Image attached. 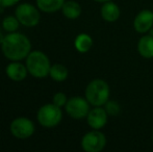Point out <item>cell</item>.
I'll return each mask as SVG.
<instances>
[{"mask_svg": "<svg viewBox=\"0 0 153 152\" xmlns=\"http://www.w3.org/2000/svg\"><path fill=\"white\" fill-rule=\"evenodd\" d=\"M4 38H5V36H3L1 33H0V45L3 43V41H4Z\"/></svg>", "mask_w": 153, "mask_h": 152, "instance_id": "603a6c76", "label": "cell"}, {"mask_svg": "<svg viewBox=\"0 0 153 152\" xmlns=\"http://www.w3.org/2000/svg\"><path fill=\"white\" fill-rule=\"evenodd\" d=\"M26 68L28 72L36 78H44L50 72V61L42 51H32L27 55Z\"/></svg>", "mask_w": 153, "mask_h": 152, "instance_id": "3957f363", "label": "cell"}, {"mask_svg": "<svg viewBox=\"0 0 153 152\" xmlns=\"http://www.w3.org/2000/svg\"><path fill=\"white\" fill-rule=\"evenodd\" d=\"M19 24H20L19 20L17 19V17L14 16L6 17L2 21V27L4 30L8 31V33H15L19 28Z\"/></svg>", "mask_w": 153, "mask_h": 152, "instance_id": "ac0fdd59", "label": "cell"}, {"mask_svg": "<svg viewBox=\"0 0 153 152\" xmlns=\"http://www.w3.org/2000/svg\"><path fill=\"white\" fill-rule=\"evenodd\" d=\"M49 75H50V77L54 81L62 82V81H65L67 78H68L69 72H68V69H67L64 65L55 64V65L51 66Z\"/></svg>", "mask_w": 153, "mask_h": 152, "instance_id": "e0dca14e", "label": "cell"}, {"mask_svg": "<svg viewBox=\"0 0 153 152\" xmlns=\"http://www.w3.org/2000/svg\"><path fill=\"white\" fill-rule=\"evenodd\" d=\"M137 51L144 59H153V36L147 35L141 37L137 42Z\"/></svg>", "mask_w": 153, "mask_h": 152, "instance_id": "4fadbf2b", "label": "cell"}, {"mask_svg": "<svg viewBox=\"0 0 153 152\" xmlns=\"http://www.w3.org/2000/svg\"><path fill=\"white\" fill-rule=\"evenodd\" d=\"M67 101H68L67 96L64 93H62V92H59V93H56L53 96V103L55 105L59 106V108H62V106L66 105Z\"/></svg>", "mask_w": 153, "mask_h": 152, "instance_id": "ffe728a7", "label": "cell"}, {"mask_svg": "<svg viewBox=\"0 0 153 152\" xmlns=\"http://www.w3.org/2000/svg\"><path fill=\"white\" fill-rule=\"evenodd\" d=\"M152 142H153V132H152Z\"/></svg>", "mask_w": 153, "mask_h": 152, "instance_id": "d4e9b609", "label": "cell"}, {"mask_svg": "<svg viewBox=\"0 0 153 152\" xmlns=\"http://www.w3.org/2000/svg\"><path fill=\"white\" fill-rule=\"evenodd\" d=\"M109 85L103 79H93L85 87V98L93 106H103L109 100Z\"/></svg>", "mask_w": 153, "mask_h": 152, "instance_id": "7a4b0ae2", "label": "cell"}, {"mask_svg": "<svg viewBox=\"0 0 153 152\" xmlns=\"http://www.w3.org/2000/svg\"><path fill=\"white\" fill-rule=\"evenodd\" d=\"M65 0H36L39 10L44 13H55L62 10Z\"/></svg>", "mask_w": 153, "mask_h": 152, "instance_id": "9a60e30c", "label": "cell"}, {"mask_svg": "<svg viewBox=\"0 0 153 152\" xmlns=\"http://www.w3.org/2000/svg\"><path fill=\"white\" fill-rule=\"evenodd\" d=\"M153 27V12L150 10H142L133 20V28L139 33H149Z\"/></svg>", "mask_w": 153, "mask_h": 152, "instance_id": "30bf717a", "label": "cell"}, {"mask_svg": "<svg viewBox=\"0 0 153 152\" xmlns=\"http://www.w3.org/2000/svg\"><path fill=\"white\" fill-rule=\"evenodd\" d=\"M90 102L87 98L82 97H72L67 101L66 112L71 118L75 120H81L83 118H87L90 112Z\"/></svg>", "mask_w": 153, "mask_h": 152, "instance_id": "52a82bcc", "label": "cell"}, {"mask_svg": "<svg viewBox=\"0 0 153 152\" xmlns=\"http://www.w3.org/2000/svg\"><path fill=\"white\" fill-rule=\"evenodd\" d=\"M1 49L6 59L15 62L21 61L30 53L31 43L26 36L15 31L5 36Z\"/></svg>", "mask_w": 153, "mask_h": 152, "instance_id": "6da1fadb", "label": "cell"}, {"mask_svg": "<svg viewBox=\"0 0 153 152\" xmlns=\"http://www.w3.org/2000/svg\"><path fill=\"white\" fill-rule=\"evenodd\" d=\"M10 128L13 136L17 139H20V140L30 138L34 132V125L32 121L25 117L15 119L10 123Z\"/></svg>", "mask_w": 153, "mask_h": 152, "instance_id": "ba28073f", "label": "cell"}, {"mask_svg": "<svg viewBox=\"0 0 153 152\" xmlns=\"http://www.w3.org/2000/svg\"><path fill=\"white\" fill-rule=\"evenodd\" d=\"M108 114L102 106H94L87 116V122L92 129L100 130L107 124Z\"/></svg>", "mask_w": 153, "mask_h": 152, "instance_id": "9c48e42d", "label": "cell"}, {"mask_svg": "<svg viewBox=\"0 0 153 152\" xmlns=\"http://www.w3.org/2000/svg\"><path fill=\"white\" fill-rule=\"evenodd\" d=\"M38 121L43 127L52 128L61 123L62 119V112L61 108L54 103L45 104L38 110Z\"/></svg>", "mask_w": 153, "mask_h": 152, "instance_id": "277c9868", "label": "cell"}, {"mask_svg": "<svg viewBox=\"0 0 153 152\" xmlns=\"http://www.w3.org/2000/svg\"><path fill=\"white\" fill-rule=\"evenodd\" d=\"M76 50L80 53H87L93 46V39L88 33H79L74 41Z\"/></svg>", "mask_w": 153, "mask_h": 152, "instance_id": "2e32d148", "label": "cell"}, {"mask_svg": "<svg viewBox=\"0 0 153 152\" xmlns=\"http://www.w3.org/2000/svg\"><path fill=\"white\" fill-rule=\"evenodd\" d=\"M94 1L98 2V3H105V2H108V1H111V0H94Z\"/></svg>", "mask_w": 153, "mask_h": 152, "instance_id": "7402d4cb", "label": "cell"}, {"mask_svg": "<svg viewBox=\"0 0 153 152\" xmlns=\"http://www.w3.org/2000/svg\"><path fill=\"white\" fill-rule=\"evenodd\" d=\"M104 108L106 110V113L108 116H118L121 112V108H120V104L118 103L115 100H108L106 103L104 104Z\"/></svg>", "mask_w": 153, "mask_h": 152, "instance_id": "d6986e66", "label": "cell"}, {"mask_svg": "<svg viewBox=\"0 0 153 152\" xmlns=\"http://www.w3.org/2000/svg\"><path fill=\"white\" fill-rule=\"evenodd\" d=\"M106 136L100 130L93 129L82 136L81 148L85 152H100L106 146Z\"/></svg>", "mask_w": 153, "mask_h": 152, "instance_id": "5b68a950", "label": "cell"}, {"mask_svg": "<svg viewBox=\"0 0 153 152\" xmlns=\"http://www.w3.org/2000/svg\"><path fill=\"white\" fill-rule=\"evenodd\" d=\"M62 15L66 17L67 19L70 20H74L77 19L81 15V6L79 3L70 0V1H65L64 5L62 7Z\"/></svg>", "mask_w": 153, "mask_h": 152, "instance_id": "5bb4252c", "label": "cell"}, {"mask_svg": "<svg viewBox=\"0 0 153 152\" xmlns=\"http://www.w3.org/2000/svg\"><path fill=\"white\" fill-rule=\"evenodd\" d=\"M149 33H150V35H151V36H153V27H152L151 29H150V31H149Z\"/></svg>", "mask_w": 153, "mask_h": 152, "instance_id": "cb8c5ba5", "label": "cell"}, {"mask_svg": "<svg viewBox=\"0 0 153 152\" xmlns=\"http://www.w3.org/2000/svg\"><path fill=\"white\" fill-rule=\"evenodd\" d=\"M5 71L6 75L10 79L14 81H22L26 77L28 70H27L26 66H24L23 64L14 61L13 63L8 64Z\"/></svg>", "mask_w": 153, "mask_h": 152, "instance_id": "7c38bea8", "label": "cell"}, {"mask_svg": "<svg viewBox=\"0 0 153 152\" xmlns=\"http://www.w3.org/2000/svg\"><path fill=\"white\" fill-rule=\"evenodd\" d=\"M19 1L20 0H0V7H10Z\"/></svg>", "mask_w": 153, "mask_h": 152, "instance_id": "44dd1931", "label": "cell"}, {"mask_svg": "<svg viewBox=\"0 0 153 152\" xmlns=\"http://www.w3.org/2000/svg\"><path fill=\"white\" fill-rule=\"evenodd\" d=\"M100 14L104 21L114 23L119 20L120 16H121V10H120V7L118 6V4H116L113 1H108L102 4Z\"/></svg>", "mask_w": 153, "mask_h": 152, "instance_id": "8fae6325", "label": "cell"}, {"mask_svg": "<svg viewBox=\"0 0 153 152\" xmlns=\"http://www.w3.org/2000/svg\"><path fill=\"white\" fill-rule=\"evenodd\" d=\"M16 17L19 22L26 27L36 26L41 19L39 10L29 3L20 4L16 8Z\"/></svg>", "mask_w": 153, "mask_h": 152, "instance_id": "8992f818", "label": "cell"}]
</instances>
